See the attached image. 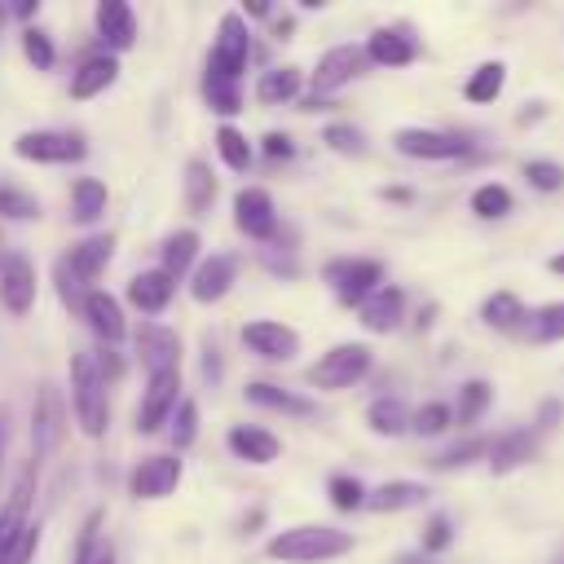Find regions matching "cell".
<instances>
[{
    "mask_svg": "<svg viewBox=\"0 0 564 564\" xmlns=\"http://www.w3.org/2000/svg\"><path fill=\"white\" fill-rule=\"evenodd\" d=\"M264 551L273 560H282V564H322V560L348 555L352 551V533L330 529V524H295V529H282L278 538H269Z\"/></svg>",
    "mask_w": 564,
    "mask_h": 564,
    "instance_id": "obj_1",
    "label": "cell"
},
{
    "mask_svg": "<svg viewBox=\"0 0 564 564\" xmlns=\"http://www.w3.org/2000/svg\"><path fill=\"white\" fill-rule=\"evenodd\" d=\"M70 401H75V419L84 427V436H101L106 432V375L97 370V361L88 352L70 357Z\"/></svg>",
    "mask_w": 564,
    "mask_h": 564,
    "instance_id": "obj_2",
    "label": "cell"
},
{
    "mask_svg": "<svg viewBox=\"0 0 564 564\" xmlns=\"http://www.w3.org/2000/svg\"><path fill=\"white\" fill-rule=\"evenodd\" d=\"M366 370H370V348H366V344H335V348L322 352V361L308 370V383L335 392V388H352Z\"/></svg>",
    "mask_w": 564,
    "mask_h": 564,
    "instance_id": "obj_3",
    "label": "cell"
},
{
    "mask_svg": "<svg viewBox=\"0 0 564 564\" xmlns=\"http://www.w3.org/2000/svg\"><path fill=\"white\" fill-rule=\"evenodd\" d=\"M326 282L335 286V295L344 300V304H366L375 291H379V282H383V264L379 260H330L326 264Z\"/></svg>",
    "mask_w": 564,
    "mask_h": 564,
    "instance_id": "obj_4",
    "label": "cell"
},
{
    "mask_svg": "<svg viewBox=\"0 0 564 564\" xmlns=\"http://www.w3.org/2000/svg\"><path fill=\"white\" fill-rule=\"evenodd\" d=\"M247 53H251V35H247L242 13H225L220 31H216V44H212V57H207V70H216L225 79H238L242 66H247Z\"/></svg>",
    "mask_w": 564,
    "mask_h": 564,
    "instance_id": "obj_5",
    "label": "cell"
},
{
    "mask_svg": "<svg viewBox=\"0 0 564 564\" xmlns=\"http://www.w3.org/2000/svg\"><path fill=\"white\" fill-rule=\"evenodd\" d=\"M392 141L410 159H467L471 154V141L454 132H436V128H397Z\"/></svg>",
    "mask_w": 564,
    "mask_h": 564,
    "instance_id": "obj_6",
    "label": "cell"
},
{
    "mask_svg": "<svg viewBox=\"0 0 564 564\" xmlns=\"http://www.w3.org/2000/svg\"><path fill=\"white\" fill-rule=\"evenodd\" d=\"M366 66V48L357 44H335L317 57V70H313V97H326L335 88H344L348 79H357Z\"/></svg>",
    "mask_w": 564,
    "mask_h": 564,
    "instance_id": "obj_7",
    "label": "cell"
},
{
    "mask_svg": "<svg viewBox=\"0 0 564 564\" xmlns=\"http://www.w3.org/2000/svg\"><path fill=\"white\" fill-rule=\"evenodd\" d=\"M18 159H31V163H75L84 159V141L75 132H22L13 141Z\"/></svg>",
    "mask_w": 564,
    "mask_h": 564,
    "instance_id": "obj_8",
    "label": "cell"
},
{
    "mask_svg": "<svg viewBox=\"0 0 564 564\" xmlns=\"http://www.w3.org/2000/svg\"><path fill=\"white\" fill-rule=\"evenodd\" d=\"M242 344H247L256 357H264V361H291V357L300 352V335H295L291 326H282V322H269V317L247 322V326H242Z\"/></svg>",
    "mask_w": 564,
    "mask_h": 564,
    "instance_id": "obj_9",
    "label": "cell"
},
{
    "mask_svg": "<svg viewBox=\"0 0 564 564\" xmlns=\"http://www.w3.org/2000/svg\"><path fill=\"white\" fill-rule=\"evenodd\" d=\"M176 388H181V370H159L145 383L141 410H137V427L141 432H159L167 423V414L176 410Z\"/></svg>",
    "mask_w": 564,
    "mask_h": 564,
    "instance_id": "obj_10",
    "label": "cell"
},
{
    "mask_svg": "<svg viewBox=\"0 0 564 564\" xmlns=\"http://www.w3.org/2000/svg\"><path fill=\"white\" fill-rule=\"evenodd\" d=\"M234 220H238V229H242L247 238H273L278 212H273L269 189H260V185L238 189V194H234Z\"/></svg>",
    "mask_w": 564,
    "mask_h": 564,
    "instance_id": "obj_11",
    "label": "cell"
},
{
    "mask_svg": "<svg viewBox=\"0 0 564 564\" xmlns=\"http://www.w3.org/2000/svg\"><path fill=\"white\" fill-rule=\"evenodd\" d=\"M0 300H4V308L18 313V317L35 304V269H31V260L18 256V251L0 256Z\"/></svg>",
    "mask_w": 564,
    "mask_h": 564,
    "instance_id": "obj_12",
    "label": "cell"
},
{
    "mask_svg": "<svg viewBox=\"0 0 564 564\" xmlns=\"http://www.w3.org/2000/svg\"><path fill=\"white\" fill-rule=\"evenodd\" d=\"M137 352H141V361H145L150 375L181 370V339H176V330H167L159 322H141L137 326Z\"/></svg>",
    "mask_w": 564,
    "mask_h": 564,
    "instance_id": "obj_13",
    "label": "cell"
},
{
    "mask_svg": "<svg viewBox=\"0 0 564 564\" xmlns=\"http://www.w3.org/2000/svg\"><path fill=\"white\" fill-rule=\"evenodd\" d=\"M176 480H181V458L176 454H150V458L137 463L128 489L137 498H167L176 489Z\"/></svg>",
    "mask_w": 564,
    "mask_h": 564,
    "instance_id": "obj_14",
    "label": "cell"
},
{
    "mask_svg": "<svg viewBox=\"0 0 564 564\" xmlns=\"http://www.w3.org/2000/svg\"><path fill=\"white\" fill-rule=\"evenodd\" d=\"M84 317H88V326L106 339V344H119L123 335H128V322H123V308H119V300L110 295V291H88L84 295V308H79Z\"/></svg>",
    "mask_w": 564,
    "mask_h": 564,
    "instance_id": "obj_15",
    "label": "cell"
},
{
    "mask_svg": "<svg viewBox=\"0 0 564 564\" xmlns=\"http://www.w3.org/2000/svg\"><path fill=\"white\" fill-rule=\"evenodd\" d=\"M533 454H538V432H529V427H516V432H502L498 441H489V467L498 476L524 467Z\"/></svg>",
    "mask_w": 564,
    "mask_h": 564,
    "instance_id": "obj_16",
    "label": "cell"
},
{
    "mask_svg": "<svg viewBox=\"0 0 564 564\" xmlns=\"http://www.w3.org/2000/svg\"><path fill=\"white\" fill-rule=\"evenodd\" d=\"M234 273H238L234 256H212V260H203V264L194 269L189 295H194L198 304H216V300H220V295L234 286Z\"/></svg>",
    "mask_w": 564,
    "mask_h": 564,
    "instance_id": "obj_17",
    "label": "cell"
},
{
    "mask_svg": "<svg viewBox=\"0 0 564 564\" xmlns=\"http://www.w3.org/2000/svg\"><path fill=\"white\" fill-rule=\"evenodd\" d=\"M62 405H57V392L53 388H40V397H35V414H31V445H35V463L57 445V436H62Z\"/></svg>",
    "mask_w": 564,
    "mask_h": 564,
    "instance_id": "obj_18",
    "label": "cell"
},
{
    "mask_svg": "<svg viewBox=\"0 0 564 564\" xmlns=\"http://www.w3.org/2000/svg\"><path fill=\"white\" fill-rule=\"evenodd\" d=\"M115 79H119V62H115L110 53H97V57L79 62V70L70 75V97H75V101H88V97L106 93Z\"/></svg>",
    "mask_w": 564,
    "mask_h": 564,
    "instance_id": "obj_19",
    "label": "cell"
},
{
    "mask_svg": "<svg viewBox=\"0 0 564 564\" xmlns=\"http://www.w3.org/2000/svg\"><path fill=\"white\" fill-rule=\"evenodd\" d=\"M172 291H176V278L163 273V269H145V273H137V278L128 282V300H132L141 313H163L167 300H172Z\"/></svg>",
    "mask_w": 564,
    "mask_h": 564,
    "instance_id": "obj_20",
    "label": "cell"
},
{
    "mask_svg": "<svg viewBox=\"0 0 564 564\" xmlns=\"http://www.w3.org/2000/svg\"><path fill=\"white\" fill-rule=\"evenodd\" d=\"M401 313H405V295L397 286H379L366 304H361V326L375 330V335H388L401 326Z\"/></svg>",
    "mask_w": 564,
    "mask_h": 564,
    "instance_id": "obj_21",
    "label": "cell"
},
{
    "mask_svg": "<svg viewBox=\"0 0 564 564\" xmlns=\"http://www.w3.org/2000/svg\"><path fill=\"white\" fill-rule=\"evenodd\" d=\"M97 31H101V40H106L110 48H132V40H137V18H132V9H128L123 0H101V4H97Z\"/></svg>",
    "mask_w": 564,
    "mask_h": 564,
    "instance_id": "obj_22",
    "label": "cell"
},
{
    "mask_svg": "<svg viewBox=\"0 0 564 564\" xmlns=\"http://www.w3.org/2000/svg\"><path fill=\"white\" fill-rule=\"evenodd\" d=\"M31 471H35V463L22 471V480L13 485L9 502L0 507V555H4V551L13 546V538H18V533L31 524V520H26V502H31Z\"/></svg>",
    "mask_w": 564,
    "mask_h": 564,
    "instance_id": "obj_23",
    "label": "cell"
},
{
    "mask_svg": "<svg viewBox=\"0 0 564 564\" xmlns=\"http://www.w3.org/2000/svg\"><path fill=\"white\" fill-rule=\"evenodd\" d=\"M480 322L489 326V330H524V322H529V308H524V300L520 295H511V291H494L485 304H480Z\"/></svg>",
    "mask_w": 564,
    "mask_h": 564,
    "instance_id": "obj_24",
    "label": "cell"
},
{
    "mask_svg": "<svg viewBox=\"0 0 564 564\" xmlns=\"http://www.w3.org/2000/svg\"><path fill=\"white\" fill-rule=\"evenodd\" d=\"M423 502H427V489L419 480H383L379 489L366 494L370 511H410V507H423Z\"/></svg>",
    "mask_w": 564,
    "mask_h": 564,
    "instance_id": "obj_25",
    "label": "cell"
},
{
    "mask_svg": "<svg viewBox=\"0 0 564 564\" xmlns=\"http://www.w3.org/2000/svg\"><path fill=\"white\" fill-rule=\"evenodd\" d=\"M366 57L370 62H379V66H405V62H414V40L405 35V31H375L370 40H366Z\"/></svg>",
    "mask_w": 564,
    "mask_h": 564,
    "instance_id": "obj_26",
    "label": "cell"
},
{
    "mask_svg": "<svg viewBox=\"0 0 564 564\" xmlns=\"http://www.w3.org/2000/svg\"><path fill=\"white\" fill-rule=\"evenodd\" d=\"M110 238H84L70 256H66V269L88 286V282H97L101 278V269H106V260H110Z\"/></svg>",
    "mask_w": 564,
    "mask_h": 564,
    "instance_id": "obj_27",
    "label": "cell"
},
{
    "mask_svg": "<svg viewBox=\"0 0 564 564\" xmlns=\"http://www.w3.org/2000/svg\"><path fill=\"white\" fill-rule=\"evenodd\" d=\"M229 449H234L238 458H247V463H273V458L282 454L278 436L264 432V427H234V432H229Z\"/></svg>",
    "mask_w": 564,
    "mask_h": 564,
    "instance_id": "obj_28",
    "label": "cell"
},
{
    "mask_svg": "<svg viewBox=\"0 0 564 564\" xmlns=\"http://www.w3.org/2000/svg\"><path fill=\"white\" fill-rule=\"evenodd\" d=\"M300 84H304L300 66H273V70H264V75H260L256 97H260L264 106H282V101H295Z\"/></svg>",
    "mask_w": 564,
    "mask_h": 564,
    "instance_id": "obj_29",
    "label": "cell"
},
{
    "mask_svg": "<svg viewBox=\"0 0 564 564\" xmlns=\"http://www.w3.org/2000/svg\"><path fill=\"white\" fill-rule=\"evenodd\" d=\"M247 401H256V405H264V410H282V414H313V401L308 397H295V392H286V388H278V383H247Z\"/></svg>",
    "mask_w": 564,
    "mask_h": 564,
    "instance_id": "obj_30",
    "label": "cell"
},
{
    "mask_svg": "<svg viewBox=\"0 0 564 564\" xmlns=\"http://www.w3.org/2000/svg\"><path fill=\"white\" fill-rule=\"evenodd\" d=\"M502 79H507V66H502V62H480V66L467 75L463 97L476 101V106H485V101H494V97L502 93Z\"/></svg>",
    "mask_w": 564,
    "mask_h": 564,
    "instance_id": "obj_31",
    "label": "cell"
},
{
    "mask_svg": "<svg viewBox=\"0 0 564 564\" xmlns=\"http://www.w3.org/2000/svg\"><path fill=\"white\" fill-rule=\"evenodd\" d=\"M212 198H216V176H212V167H207L203 159H189V163H185V203H189V212H207Z\"/></svg>",
    "mask_w": 564,
    "mask_h": 564,
    "instance_id": "obj_32",
    "label": "cell"
},
{
    "mask_svg": "<svg viewBox=\"0 0 564 564\" xmlns=\"http://www.w3.org/2000/svg\"><path fill=\"white\" fill-rule=\"evenodd\" d=\"M366 423H370V432H379V436H401V432L410 427V410H405L397 397H379V401L366 410Z\"/></svg>",
    "mask_w": 564,
    "mask_h": 564,
    "instance_id": "obj_33",
    "label": "cell"
},
{
    "mask_svg": "<svg viewBox=\"0 0 564 564\" xmlns=\"http://www.w3.org/2000/svg\"><path fill=\"white\" fill-rule=\"evenodd\" d=\"M524 335H529L533 344H560V339H564V300L542 304L538 313H529Z\"/></svg>",
    "mask_w": 564,
    "mask_h": 564,
    "instance_id": "obj_34",
    "label": "cell"
},
{
    "mask_svg": "<svg viewBox=\"0 0 564 564\" xmlns=\"http://www.w3.org/2000/svg\"><path fill=\"white\" fill-rule=\"evenodd\" d=\"M194 251H198V234H194V229H176V234L163 242V273L181 278V273L194 264Z\"/></svg>",
    "mask_w": 564,
    "mask_h": 564,
    "instance_id": "obj_35",
    "label": "cell"
},
{
    "mask_svg": "<svg viewBox=\"0 0 564 564\" xmlns=\"http://www.w3.org/2000/svg\"><path fill=\"white\" fill-rule=\"evenodd\" d=\"M203 93H207V106H212L216 115H238V110H242V93H238V79H225V75L207 70V79H203Z\"/></svg>",
    "mask_w": 564,
    "mask_h": 564,
    "instance_id": "obj_36",
    "label": "cell"
},
{
    "mask_svg": "<svg viewBox=\"0 0 564 564\" xmlns=\"http://www.w3.org/2000/svg\"><path fill=\"white\" fill-rule=\"evenodd\" d=\"M511 207H516V198H511V189L498 185V181H489V185H480V189L471 194V212H476L480 220H502Z\"/></svg>",
    "mask_w": 564,
    "mask_h": 564,
    "instance_id": "obj_37",
    "label": "cell"
},
{
    "mask_svg": "<svg viewBox=\"0 0 564 564\" xmlns=\"http://www.w3.org/2000/svg\"><path fill=\"white\" fill-rule=\"evenodd\" d=\"M70 198H75V220H84V225H93L106 212V185L93 181V176H79Z\"/></svg>",
    "mask_w": 564,
    "mask_h": 564,
    "instance_id": "obj_38",
    "label": "cell"
},
{
    "mask_svg": "<svg viewBox=\"0 0 564 564\" xmlns=\"http://www.w3.org/2000/svg\"><path fill=\"white\" fill-rule=\"evenodd\" d=\"M489 401H494V388H489L485 379H471V383L458 388V410H454V419L467 427V423H476V419L489 410Z\"/></svg>",
    "mask_w": 564,
    "mask_h": 564,
    "instance_id": "obj_39",
    "label": "cell"
},
{
    "mask_svg": "<svg viewBox=\"0 0 564 564\" xmlns=\"http://www.w3.org/2000/svg\"><path fill=\"white\" fill-rule=\"evenodd\" d=\"M216 150H220V159H225L234 172H247V167H251V145H247V137H242L238 128L220 123V128H216Z\"/></svg>",
    "mask_w": 564,
    "mask_h": 564,
    "instance_id": "obj_40",
    "label": "cell"
},
{
    "mask_svg": "<svg viewBox=\"0 0 564 564\" xmlns=\"http://www.w3.org/2000/svg\"><path fill=\"white\" fill-rule=\"evenodd\" d=\"M476 458H489V441H485V436H467L463 445H449L445 454L432 458V467H436V471H454V467H467V463H476Z\"/></svg>",
    "mask_w": 564,
    "mask_h": 564,
    "instance_id": "obj_41",
    "label": "cell"
},
{
    "mask_svg": "<svg viewBox=\"0 0 564 564\" xmlns=\"http://www.w3.org/2000/svg\"><path fill=\"white\" fill-rule=\"evenodd\" d=\"M449 423H454V410H449L445 401H427V405H419V410L410 414V427H414L419 436H441Z\"/></svg>",
    "mask_w": 564,
    "mask_h": 564,
    "instance_id": "obj_42",
    "label": "cell"
},
{
    "mask_svg": "<svg viewBox=\"0 0 564 564\" xmlns=\"http://www.w3.org/2000/svg\"><path fill=\"white\" fill-rule=\"evenodd\" d=\"M0 216L9 220H35L40 216V198L18 189V185H0Z\"/></svg>",
    "mask_w": 564,
    "mask_h": 564,
    "instance_id": "obj_43",
    "label": "cell"
},
{
    "mask_svg": "<svg viewBox=\"0 0 564 564\" xmlns=\"http://www.w3.org/2000/svg\"><path fill=\"white\" fill-rule=\"evenodd\" d=\"M330 502H335L339 511H357V507H366V489H361V480H357V476H330Z\"/></svg>",
    "mask_w": 564,
    "mask_h": 564,
    "instance_id": "obj_44",
    "label": "cell"
},
{
    "mask_svg": "<svg viewBox=\"0 0 564 564\" xmlns=\"http://www.w3.org/2000/svg\"><path fill=\"white\" fill-rule=\"evenodd\" d=\"M524 181H529L533 189H546V194H551V189L564 185V167L551 163V159H529V163H524Z\"/></svg>",
    "mask_w": 564,
    "mask_h": 564,
    "instance_id": "obj_45",
    "label": "cell"
},
{
    "mask_svg": "<svg viewBox=\"0 0 564 564\" xmlns=\"http://www.w3.org/2000/svg\"><path fill=\"white\" fill-rule=\"evenodd\" d=\"M198 432V405L194 401H176V419H172V445L185 449Z\"/></svg>",
    "mask_w": 564,
    "mask_h": 564,
    "instance_id": "obj_46",
    "label": "cell"
},
{
    "mask_svg": "<svg viewBox=\"0 0 564 564\" xmlns=\"http://www.w3.org/2000/svg\"><path fill=\"white\" fill-rule=\"evenodd\" d=\"M322 141H326L330 150H339V154H361V150H366V141H361V132H357L352 123H330V128L322 132Z\"/></svg>",
    "mask_w": 564,
    "mask_h": 564,
    "instance_id": "obj_47",
    "label": "cell"
},
{
    "mask_svg": "<svg viewBox=\"0 0 564 564\" xmlns=\"http://www.w3.org/2000/svg\"><path fill=\"white\" fill-rule=\"evenodd\" d=\"M22 53L35 62V70H48V66H53V44H48V35L35 31V26L22 31Z\"/></svg>",
    "mask_w": 564,
    "mask_h": 564,
    "instance_id": "obj_48",
    "label": "cell"
},
{
    "mask_svg": "<svg viewBox=\"0 0 564 564\" xmlns=\"http://www.w3.org/2000/svg\"><path fill=\"white\" fill-rule=\"evenodd\" d=\"M35 546H40V524H26V529L13 538V546L0 555V564H31Z\"/></svg>",
    "mask_w": 564,
    "mask_h": 564,
    "instance_id": "obj_49",
    "label": "cell"
},
{
    "mask_svg": "<svg viewBox=\"0 0 564 564\" xmlns=\"http://www.w3.org/2000/svg\"><path fill=\"white\" fill-rule=\"evenodd\" d=\"M449 542H454L449 520H445V516H432V520H427V529H423V551H432V555H436V551H445Z\"/></svg>",
    "mask_w": 564,
    "mask_h": 564,
    "instance_id": "obj_50",
    "label": "cell"
},
{
    "mask_svg": "<svg viewBox=\"0 0 564 564\" xmlns=\"http://www.w3.org/2000/svg\"><path fill=\"white\" fill-rule=\"evenodd\" d=\"M291 150H295V145H291L286 132H269V137H264V154H269V159H286Z\"/></svg>",
    "mask_w": 564,
    "mask_h": 564,
    "instance_id": "obj_51",
    "label": "cell"
},
{
    "mask_svg": "<svg viewBox=\"0 0 564 564\" xmlns=\"http://www.w3.org/2000/svg\"><path fill=\"white\" fill-rule=\"evenodd\" d=\"M560 401H542V410H538V427H555V419H560Z\"/></svg>",
    "mask_w": 564,
    "mask_h": 564,
    "instance_id": "obj_52",
    "label": "cell"
},
{
    "mask_svg": "<svg viewBox=\"0 0 564 564\" xmlns=\"http://www.w3.org/2000/svg\"><path fill=\"white\" fill-rule=\"evenodd\" d=\"M4 441H9V414H4V405H0V458H4Z\"/></svg>",
    "mask_w": 564,
    "mask_h": 564,
    "instance_id": "obj_53",
    "label": "cell"
},
{
    "mask_svg": "<svg viewBox=\"0 0 564 564\" xmlns=\"http://www.w3.org/2000/svg\"><path fill=\"white\" fill-rule=\"evenodd\" d=\"M35 9H40V0H22V4H18V18H31Z\"/></svg>",
    "mask_w": 564,
    "mask_h": 564,
    "instance_id": "obj_54",
    "label": "cell"
},
{
    "mask_svg": "<svg viewBox=\"0 0 564 564\" xmlns=\"http://www.w3.org/2000/svg\"><path fill=\"white\" fill-rule=\"evenodd\" d=\"M551 273H560V278H564V251H560V256H551Z\"/></svg>",
    "mask_w": 564,
    "mask_h": 564,
    "instance_id": "obj_55",
    "label": "cell"
},
{
    "mask_svg": "<svg viewBox=\"0 0 564 564\" xmlns=\"http://www.w3.org/2000/svg\"><path fill=\"white\" fill-rule=\"evenodd\" d=\"M397 564H427V560H414V555H401Z\"/></svg>",
    "mask_w": 564,
    "mask_h": 564,
    "instance_id": "obj_56",
    "label": "cell"
},
{
    "mask_svg": "<svg viewBox=\"0 0 564 564\" xmlns=\"http://www.w3.org/2000/svg\"><path fill=\"white\" fill-rule=\"evenodd\" d=\"M551 564H564V546H560V551H555V555H551Z\"/></svg>",
    "mask_w": 564,
    "mask_h": 564,
    "instance_id": "obj_57",
    "label": "cell"
},
{
    "mask_svg": "<svg viewBox=\"0 0 564 564\" xmlns=\"http://www.w3.org/2000/svg\"><path fill=\"white\" fill-rule=\"evenodd\" d=\"M97 564H110V560H106V555H101V560H97Z\"/></svg>",
    "mask_w": 564,
    "mask_h": 564,
    "instance_id": "obj_58",
    "label": "cell"
}]
</instances>
